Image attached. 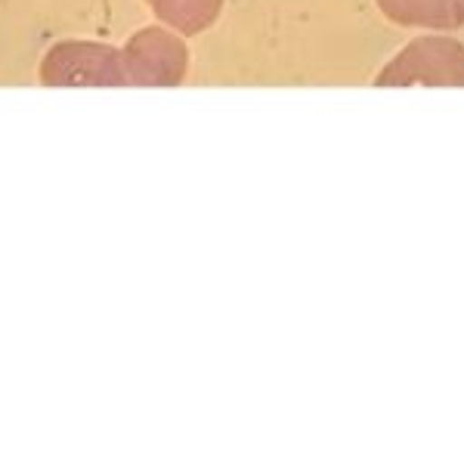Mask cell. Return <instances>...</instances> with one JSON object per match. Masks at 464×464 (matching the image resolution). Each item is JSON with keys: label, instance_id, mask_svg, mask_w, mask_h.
Here are the masks:
<instances>
[{"label": "cell", "instance_id": "3", "mask_svg": "<svg viewBox=\"0 0 464 464\" xmlns=\"http://www.w3.org/2000/svg\"><path fill=\"white\" fill-rule=\"evenodd\" d=\"M127 84L149 87H177L186 74V44L164 28H143L127 41L121 50Z\"/></svg>", "mask_w": 464, "mask_h": 464}, {"label": "cell", "instance_id": "4", "mask_svg": "<svg viewBox=\"0 0 464 464\" xmlns=\"http://www.w3.org/2000/svg\"><path fill=\"white\" fill-rule=\"evenodd\" d=\"M378 6L402 25L452 28L464 22L459 0H378Z\"/></svg>", "mask_w": 464, "mask_h": 464}, {"label": "cell", "instance_id": "2", "mask_svg": "<svg viewBox=\"0 0 464 464\" xmlns=\"http://www.w3.org/2000/svg\"><path fill=\"white\" fill-rule=\"evenodd\" d=\"M378 84H455L464 87V47L452 37H421L378 74Z\"/></svg>", "mask_w": 464, "mask_h": 464}, {"label": "cell", "instance_id": "5", "mask_svg": "<svg viewBox=\"0 0 464 464\" xmlns=\"http://www.w3.org/2000/svg\"><path fill=\"white\" fill-rule=\"evenodd\" d=\"M459 4H461V13H464V0H459Z\"/></svg>", "mask_w": 464, "mask_h": 464}, {"label": "cell", "instance_id": "1", "mask_svg": "<svg viewBox=\"0 0 464 464\" xmlns=\"http://www.w3.org/2000/svg\"><path fill=\"white\" fill-rule=\"evenodd\" d=\"M41 81L53 87H121L127 84L121 50L93 41H63L44 56Z\"/></svg>", "mask_w": 464, "mask_h": 464}]
</instances>
